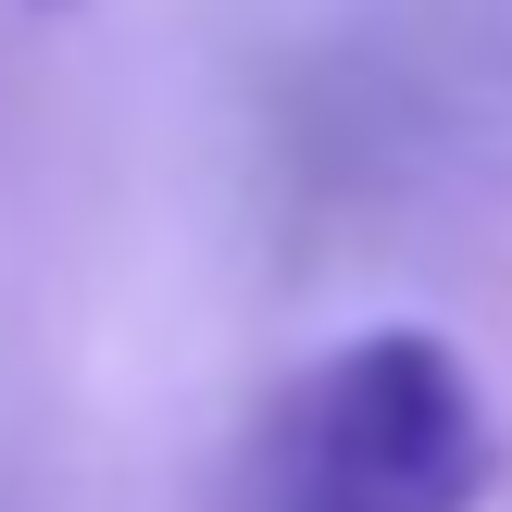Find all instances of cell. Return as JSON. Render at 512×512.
I'll return each mask as SVG.
<instances>
[{"instance_id": "cell-1", "label": "cell", "mask_w": 512, "mask_h": 512, "mask_svg": "<svg viewBox=\"0 0 512 512\" xmlns=\"http://www.w3.org/2000/svg\"><path fill=\"white\" fill-rule=\"evenodd\" d=\"M500 475L488 388L425 325H375L263 400L238 512H475Z\"/></svg>"}]
</instances>
